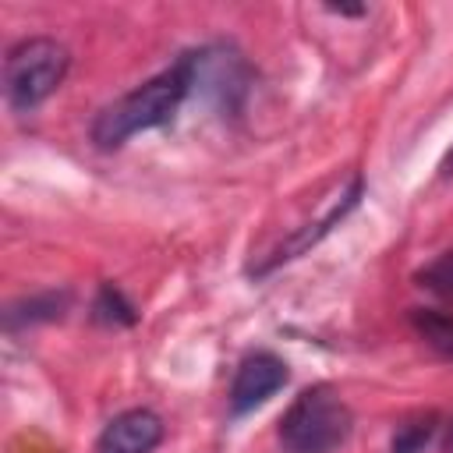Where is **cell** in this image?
Segmentation results:
<instances>
[{
    "label": "cell",
    "instance_id": "obj_1",
    "mask_svg": "<svg viewBox=\"0 0 453 453\" xmlns=\"http://www.w3.org/2000/svg\"><path fill=\"white\" fill-rule=\"evenodd\" d=\"M188 96H191V78H188V64L180 57L173 67L159 71L156 78L142 81L138 88H131L120 99H113L110 106H103L92 120V142L99 149H117L127 138H134L138 131L163 127L177 117V110Z\"/></svg>",
    "mask_w": 453,
    "mask_h": 453
},
{
    "label": "cell",
    "instance_id": "obj_2",
    "mask_svg": "<svg viewBox=\"0 0 453 453\" xmlns=\"http://www.w3.org/2000/svg\"><path fill=\"white\" fill-rule=\"evenodd\" d=\"M354 428V414L329 386L304 389L280 418V442L287 453H336Z\"/></svg>",
    "mask_w": 453,
    "mask_h": 453
},
{
    "label": "cell",
    "instance_id": "obj_3",
    "mask_svg": "<svg viewBox=\"0 0 453 453\" xmlns=\"http://www.w3.org/2000/svg\"><path fill=\"white\" fill-rule=\"evenodd\" d=\"M67 67H71V53L64 42L50 39V35L21 39L18 46L7 50V60H4L7 106L18 113L35 110L42 99H50L60 88Z\"/></svg>",
    "mask_w": 453,
    "mask_h": 453
},
{
    "label": "cell",
    "instance_id": "obj_4",
    "mask_svg": "<svg viewBox=\"0 0 453 453\" xmlns=\"http://www.w3.org/2000/svg\"><path fill=\"white\" fill-rule=\"evenodd\" d=\"M184 64H188L191 92H198L219 110H237L251 81L241 53H234L230 46H202V50L184 53Z\"/></svg>",
    "mask_w": 453,
    "mask_h": 453
},
{
    "label": "cell",
    "instance_id": "obj_5",
    "mask_svg": "<svg viewBox=\"0 0 453 453\" xmlns=\"http://www.w3.org/2000/svg\"><path fill=\"white\" fill-rule=\"evenodd\" d=\"M290 379V368L273 350H255L237 365V375L230 382V411L248 414L258 403H265L276 389H283Z\"/></svg>",
    "mask_w": 453,
    "mask_h": 453
},
{
    "label": "cell",
    "instance_id": "obj_6",
    "mask_svg": "<svg viewBox=\"0 0 453 453\" xmlns=\"http://www.w3.org/2000/svg\"><path fill=\"white\" fill-rule=\"evenodd\" d=\"M163 439V421L149 407L117 414L96 439V453H152Z\"/></svg>",
    "mask_w": 453,
    "mask_h": 453
},
{
    "label": "cell",
    "instance_id": "obj_7",
    "mask_svg": "<svg viewBox=\"0 0 453 453\" xmlns=\"http://www.w3.org/2000/svg\"><path fill=\"white\" fill-rule=\"evenodd\" d=\"M361 195H365V180H361V177H350V184L340 191V198L329 205V212H326L322 219L308 223L304 230H297L290 241H283V244L273 251V258L258 265V276H262V273H269V269H276V265H283V262H290V258H297V255H304L311 244H319V241H322V237H326V234H329L336 223H343V219H347V216L357 209Z\"/></svg>",
    "mask_w": 453,
    "mask_h": 453
},
{
    "label": "cell",
    "instance_id": "obj_8",
    "mask_svg": "<svg viewBox=\"0 0 453 453\" xmlns=\"http://www.w3.org/2000/svg\"><path fill=\"white\" fill-rule=\"evenodd\" d=\"M67 304H71L67 290H42V294L14 301L4 311V322H7V329H21V326H32V322H53V319H64Z\"/></svg>",
    "mask_w": 453,
    "mask_h": 453
},
{
    "label": "cell",
    "instance_id": "obj_9",
    "mask_svg": "<svg viewBox=\"0 0 453 453\" xmlns=\"http://www.w3.org/2000/svg\"><path fill=\"white\" fill-rule=\"evenodd\" d=\"M411 326L414 333L446 361H453V315L439 311V308H411Z\"/></svg>",
    "mask_w": 453,
    "mask_h": 453
},
{
    "label": "cell",
    "instance_id": "obj_10",
    "mask_svg": "<svg viewBox=\"0 0 453 453\" xmlns=\"http://www.w3.org/2000/svg\"><path fill=\"white\" fill-rule=\"evenodd\" d=\"M92 319L103 322V326H134V322H138V311H134V304L124 297L120 287L103 283L99 294H96V301H92Z\"/></svg>",
    "mask_w": 453,
    "mask_h": 453
},
{
    "label": "cell",
    "instance_id": "obj_11",
    "mask_svg": "<svg viewBox=\"0 0 453 453\" xmlns=\"http://www.w3.org/2000/svg\"><path fill=\"white\" fill-rule=\"evenodd\" d=\"M418 287L432 290L435 297H442L446 304H453V251H442L439 258H432L425 269H418Z\"/></svg>",
    "mask_w": 453,
    "mask_h": 453
},
{
    "label": "cell",
    "instance_id": "obj_12",
    "mask_svg": "<svg viewBox=\"0 0 453 453\" xmlns=\"http://www.w3.org/2000/svg\"><path fill=\"white\" fill-rule=\"evenodd\" d=\"M435 425L439 418L435 414H425L418 421H407L393 432V442H389V453H421L428 446V439L435 435Z\"/></svg>",
    "mask_w": 453,
    "mask_h": 453
},
{
    "label": "cell",
    "instance_id": "obj_13",
    "mask_svg": "<svg viewBox=\"0 0 453 453\" xmlns=\"http://www.w3.org/2000/svg\"><path fill=\"white\" fill-rule=\"evenodd\" d=\"M333 14H365V7H329Z\"/></svg>",
    "mask_w": 453,
    "mask_h": 453
},
{
    "label": "cell",
    "instance_id": "obj_14",
    "mask_svg": "<svg viewBox=\"0 0 453 453\" xmlns=\"http://www.w3.org/2000/svg\"><path fill=\"white\" fill-rule=\"evenodd\" d=\"M446 453H453V425H449V435H446Z\"/></svg>",
    "mask_w": 453,
    "mask_h": 453
}]
</instances>
